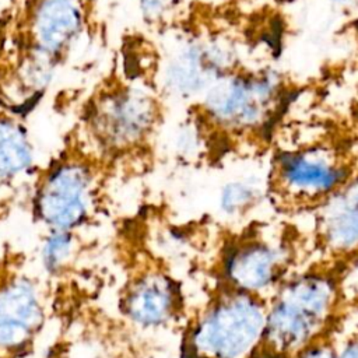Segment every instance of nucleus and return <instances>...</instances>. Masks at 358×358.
<instances>
[{"instance_id": "7", "label": "nucleus", "mask_w": 358, "mask_h": 358, "mask_svg": "<svg viewBox=\"0 0 358 358\" xmlns=\"http://www.w3.org/2000/svg\"><path fill=\"white\" fill-rule=\"evenodd\" d=\"M106 165L73 129L70 141L38 173L32 193L35 220L48 229L83 227L95 211Z\"/></svg>"}, {"instance_id": "4", "label": "nucleus", "mask_w": 358, "mask_h": 358, "mask_svg": "<svg viewBox=\"0 0 358 358\" xmlns=\"http://www.w3.org/2000/svg\"><path fill=\"white\" fill-rule=\"evenodd\" d=\"M165 120V99L112 69L85 96L74 127L108 165L150 154Z\"/></svg>"}, {"instance_id": "5", "label": "nucleus", "mask_w": 358, "mask_h": 358, "mask_svg": "<svg viewBox=\"0 0 358 358\" xmlns=\"http://www.w3.org/2000/svg\"><path fill=\"white\" fill-rule=\"evenodd\" d=\"M338 271L337 264L312 259L271 294L253 358H295L323 334L345 327Z\"/></svg>"}, {"instance_id": "12", "label": "nucleus", "mask_w": 358, "mask_h": 358, "mask_svg": "<svg viewBox=\"0 0 358 358\" xmlns=\"http://www.w3.org/2000/svg\"><path fill=\"white\" fill-rule=\"evenodd\" d=\"M34 158V145L21 116L0 108V189L27 175Z\"/></svg>"}, {"instance_id": "10", "label": "nucleus", "mask_w": 358, "mask_h": 358, "mask_svg": "<svg viewBox=\"0 0 358 358\" xmlns=\"http://www.w3.org/2000/svg\"><path fill=\"white\" fill-rule=\"evenodd\" d=\"M312 259L341 266L358 253V176L312 214Z\"/></svg>"}, {"instance_id": "18", "label": "nucleus", "mask_w": 358, "mask_h": 358, "mask_svg": "<svg viewBox=\"0 0 358 358\" xmlns=\"http://www.w3.org/2000/svg\"><path fill=\"white\" fill-rule=\"evenodd\" d=\"M336 358H358V327L341 331Z\"/></svg>"}, {"instance_id": "14", "label": "nucleus", "mask_w": 358, "mask_h": 358, "mask_svg": "<svg viewBox=\"0 0 358 358\" xmlns=\"http://www.w3.org/2000/svg\"><path fill=\"white\" fill-rule=\"evenodd\" d=\"M137 4L144 24L154 31H179L186 27V0H137Z\"/></svg>"}, {"instance_id": "19", "label": "nucleus", "mask_w": 358, "mask_h": 358, "mask_svg": "<svg viewBox=\"0 0 358 358\" xmlns=\"http://www.w3.org/2000/svg\"><path fill=\"white\" fill-rule=\"evenodd\" d=\"M227 0H186V3L196 4L197 7H218Z\"/></svg>"}, {"instance_id": "17", "label": "nucleus", "mask_w": 358, "mask_h": 358, "mask_svg": "<svg viewBox=\"0 0 358 358\" xmlns=\"http://www.w3.org/2000/svg\"><path fill=\"white\" fill-rule=\"evenodd\" d=\"M341 330H333L317 340H315L312 344H309L305 350H302L295 358H336L337 357V344Z\"/></svg>"}, {"instance_id": "9", "label": "nucleus", "mask_w": 358, "mask_h": 358, "mask_svg": "<svg viewBox=\"0 0 358 358\" xmlns=\"http://www.w3.org/2000/svg\"><path fill=\"white\" fill-rule=\"evenodd\" d=\"M45 320V302L36 281L20 268H6L0 274V358L28 355Z\"/></svg>"}, {"instance_id": "8", "label": "nucleus", "mask_w": 358, "mask_h": 358, "mask_svg": "<svg viewBox=\"0 0 358 358\" xmlns=\"http://www.w3.org/2000/svg\"><path fill=\"white\" fill-rule=\"evenodd\" d=\"M183 35L162 55L157 52L151 69L137 81L165 98L196 101L218 78L238 69L232 46L220 36L190 32Z\"/></svg>"}, {"instance_id": "11", "label": "nucleus", "mask_w": 358, "mask_h": 358, "mask_svg": "<svg viewBox=\"0 0 358 358\" xmlns=\"http://www.w3.org/2000/svg\"><path fill=\"white\" fill-rule=\"evenodd\" d=\"M119 309L141 329H162L185 317L180 284L158 268L130 274L119 294Z\"/></svg>"}, {"instance_id": "15", "label": "nucleus", "mask_w": 358, "mask_h": 358, "mask_svg": "<svg viewBox=\"0 0 358 358\" xmlns=\"http://www.w3.org/2000/svg\"><path fill=\"white\" fill-rule=\"evenodd\" d=\"M77 250L74 231L49 229L41 246V263L49 274H59Z\"/></svg>"}, {"instance_id": "6", "label": "nucleus", "mask_w": 358, "mask_h": 358, "mask_svg": "<svg viewBox=\"0 0 358 358\" xmlns=\"http://www.w3.org/2000/svg\"><path fill=\"white\" fill-rule=\"evenodd\" d=\"M268 298L211 281L204 302L186 319L180 358H253Z\"/></svg>"}, {"instance_id": "2", "label": "nucleus", "mask_w": 358, "mask_h": 358, "mask_svg": "<svg viewBox=\"0 0 358 358\" xmlns=\"http://www.w3.org/2000/svg\"><path fill=\"white\" fill-rule=\"evenodd\" d=\"M266 171L267 204L275 215H310L358 176V133L324 127L273 138Z\"/></svg>"}, {"instance_id": "13", "label": "nucleus", "mask_w": 358, "mask_h": 358, "mask_svg": "<svg viewBox=\"0 0 358 358\" xmlns=\"http://www.w3.org/2000/svg\"><path fill=\"white\" fill-rule=\"evenodd\" d=\"M267 203L266 172L262 176L248 175L225 182L218 194V208L227 218L245 222Z\"/></svg>"}, {"instance_id": "1", "label": "nucleus", "mask_w": 358, "mask_h": 358, "mask_svg": "<svg viewBox=\"0 0 358 358\" xmlns=\"http://www.w3.org/2000/svg\"><path fill=\"white\" fill-rule=\"evenodd\" d=\"M91 0H13L0 13V108L24 116L84 32Z\"/></svg>"}, {"instance_id": "16", "label": "nucleus", "mask_w": 358, "mask_h": 358, "mask_svg": "<svg viewBox=\"0 0 358 358\" xmlns=\"http://www.w3.org/2000/svg\"><path fill=\"white\" fill-rule=\"evenodd\" d=\"M338 294L345 316L358 315V253L340 266Z\"/></svg>"}, {"instance_id": "3", "label": "nucleus", "mask_w": 358, "mask_h": 358, "mask_svg": "<svg viewBox=\"0 0 358 358\" xmlns=\"http://www.w3.org/2000/svg\"><path fill=\"white\" fill-rule=\"evenodd\" d=\"M215 241L211 281L266 298L312 260L308 229L280 215L224 227Z\"/></svg>"}]
</instances>
